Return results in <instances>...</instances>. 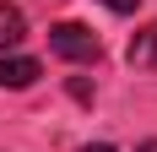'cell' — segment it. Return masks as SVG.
I'll return each instance as SVG.
<instances>
[{
    "label": "cell",
    "instance_id": "1",
    "mask_svg": "<svg viewBox=\"0 0 157 152\" xmlns=\"http://www.w3.org/2000/svg\"><path fill=\"white\" fill-rule=\"evenodd\" d=\"M49 49H54L60 60L87 65V60H98V33L81 27V22H60V27H49Z\"/></svg>",
    "mask_w": 157,
    "mask_h": 152
},
{
    "label": "cell",
    "instance_id": "2",
    "mask_svg": "<svg viewBox=\"0 0 157 152\" xmlns=\"http://www.w3.org/2000/svg\"><path fill=\"white\" fill-rule=\"evenodd\" d=\"M38 76H44V65L33 60V54H0V87L22 92V87H33Z\"/></svg>",
    "mask_w": 157,
    "mask_h": 152
},
{
    "label": "cell",
    "instance_id": "3",
    "mask_svg": "<svg viewBox=\"0 0 157 152\" xmlns=\"http://www.w3.org/2000/svg\"><path fill=\"white\" fill-rule=\"evenodd\" d=\"M22 33H27V22H22V11H16V6H6V0H0V54H6V49H16V44H22Z\"/></svg>",
    "mask_w": 157,
    "mask_h": 152
},
{
    "label": "cell",
    "instance_id": "4",
    "mask_svg": "<svg viewBox=\"0 0 157 152\" xmlns=\"http://www.w3.org/2000/svg\"><path fill=\"white\" fill-rule=\"evenodd\" d=\"M130 65H157V22L130 38Z\"/></svg>",
    "mask_w": 157,
    "mask_h": 152
},
{
    "label": "cell",
    "instance_id": "5",
    "mask_svg": "<svg viewBox=\"0 0 157 152\" xmlns=\"http://www.w3.org/2000/svg\"><path fill=\"white\" fill-rule=\"evenodd\" d=\"M103 6H109V11H119V16H125V11H136V0H103Z\"/></svg>",
    "mask_w": 157,
    "mask_h": 152
},
{
    "label": "cell",
    "instance_id": "6",
    "mask_svg": "<svg viewBox=\"0 0 157 152\" xmlns=\"http://www.w3.org/2000/svg\"><path fill=\"white\" fill-rule=\"evenodd\" d=\"M81 152H114V147H109V141H92V147H81Z\"/></svg>",
    "mask_w": 157,
    "mask_h": 152
},
{
    "label": "cell",
    "instance_id": "7",
    "mask_svg": "<svg viewBox=\"0 0 157 152\" xmlns=\"http://www.w3.org/2000/svg\"><path fill=\"white\" fill-rule=\"evenodd\" d=\"M141 152H157V141H141Z\"/></svg>",
    "mask_w": 157,
    "mask_h": 152
}]
</instances>
